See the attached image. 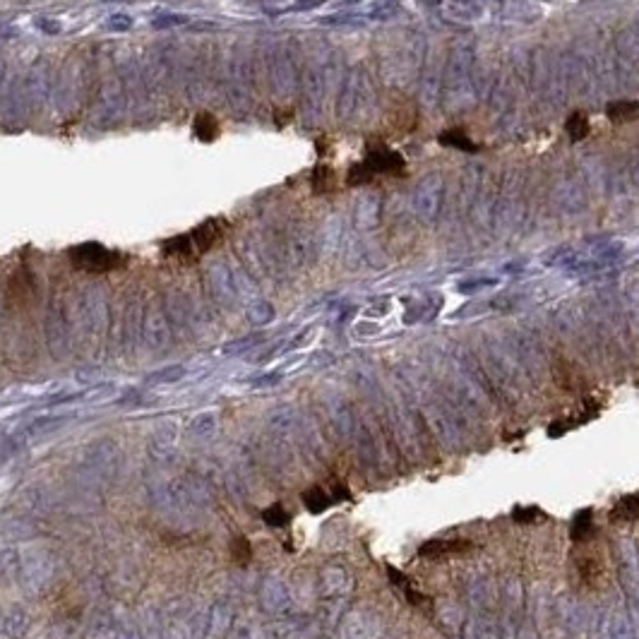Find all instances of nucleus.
Segmentation results:
<instances>
[{"mask_svg":"<svg viewBox=\"0 0 639 639\" xmlns=\"http://www.w3.org/2000/svg\"><path fill=\"white\" fill-rule=\"evenodd\" d=\"M193 132L198 135V140L212 142V140H217V135H219V125L210 113H200V116H195V120H193Z\"/></svg>","mask_w":639,"mask_h":639,"instance_id":"obj_9","label":"nucleus"},{"mask_svg":"<svg viewBox=\"0 0 639 639\" xmlns=\"http://www.w3.org/2000/svg\"><path fill=\"white\" fill-rule=\"evenodd\" d=\"M372 178H375V168H372L368 161H358V163H353V166L349 168L346 183L356 188V186H365V183H370Z\"/></svg>","mask_w":639,"mask_h":639,"instance_id":"obj_12","label":"nucleus"},{"mask_svg":"<svg viewBox=\"0 0 639 639\" xmlns=\"http://www.w3.org/2000/svg\"><path fill=\"white\" fill-rule=\"evenodd\" d=\"M188 17H181V15H163L159 17V20H154V27H171V24H186Z\"/></svg>","mask_w":639,"mask_h":639,"instance_id":"obj_19","label":"nucleus"},{"mask_svg":"<svg viewBox=\"0 0 639 639\" xmlns=\"http://www.w3.org/2000/svg\"><path fill=\"white\" fill-rule=\"evenodd\" d=\"M469 548H471V543L461 541V539L459 541H428L419 548V553L423 555V558L442 560V558H447V555L464 553V550H469Z\"/></svg>","mask_w":639,"mask_h":639,"instance_id":"obj_4","label":"nucleus"},{"mask_svg":"<svg viewBox=\"0 0 639 639\" xmlns=\"http://www.w3.org/2000/svg\"><path fill=\"white\" fill-rule=\"evenodd\" d=\"M639 520V495H625L611 510V522H637Z\"/></svg>","mask_w":639,"mask_h":639,"instance_id":"obj_6","label":"nucleus"},{"mask_svg":"<svg viewBox=\"0 0 639 639\" xmlns=\"http://www.w3.org/2000/svg\"><path fill=\"white\" fill-rule=\"evenodd\" d=\"M313 190L315 193H332L334 190V171L330 166H318L313 171Z\"/></svg>","mask_w":639,"mask_h":639,"instance_id":"obj_13","label":"nucleus"},{"mask_svg":"<svg viewBox=\"0 0 639 639\" xmlns=\"http://www.w3.org/2000/svg\"><path fill=\"white\" fill-rule=\"evenodd\" d=\"M387 574H390V579L394 581L397 586H404V589H409V586H411V579L407 577V574H402L397 567H387Z\"/></svg>","mask_w":639,"mask_h":639,"instance_id":"obj_18","label":"nucleus"},{"mask_svg":"<svg viewBox=\"0 0 639 639\" xmlns=\"http://www.w3.org/2000/svg\"><path fill=\"white\" fill-rule=\"evenodd\" d=\"M233 558H236L240 565H245V562L250 560V546L243 539L236 541V546H233Z\"/></svg>","mask_w":639,"mask_h":639,"instance_id":"obj_16","label":"nucleus"},{"mask_svg":"<svg viewBox=\"0 0 639 639\" xmlns=\"http://www.w3.org/2000/svg\"><path fill=\"white\" fill-rule=\"evenodd\" d=\"M565 130H567V137L572 142L584 140V137L589 135V130H591V123H589V118H586V113L574 111L572 116L565 120Z\"/></svg>","mask_w":639,"mask_h":639,"instance_id":"obj_8","label":"nucleus"},{"mask_svg":"<svg viewBox=\"0 0 639 639\" xmlns=\"http://www.w3.org/2000/svg\"><path fill=\"white\" fill-rule=\"evenodd\" d=\"M70 260L77 269L85 272H111L128 264V257L116 250H109L99 243H82L70 250Z\"/></svg>","mask_w":639,"mask_h":639,"instance_id":"obj_1","label":"nucleus"},{"mask_svg":"<svg viewBox=\"0 0 639 639\" xmlns=\"http://www.w3.org/2000/svg\"><path fill=\"white\" fill-rule=\"evenodd\" d=\"M303 503H306V508L310 512L320 515V512H325L327 508H332L334 500H332L330 493H325L322 488H318V485H315V488H310V490L303 493Z\"/></svg>","mask_w":639,"mask_h":639,"instance_id":"obj_10","label":"nucleus"},{"mask_svg":"<svg viewBox=\"0 0 639 639\" xmlns=\"http://www.w3.org/2000/svg\"><path fill=\"white\" fill-rule=\"evenodd\" d=\"M264 522L269 524V527H286L289 524V512L281 508V505H272L269 510H264Z\"/></svg>","mask_w":639,"mask_h":639,"instance_id":"obj_15","label":"nucleus"},{"mask_svg":"<svg viewBox=\"0 0 639 639\" xmlns=\"http://www.w3.org/2000/svg\"><path fill=\"white\" fill-rule=\"evenodd\" d=\"M438 142L442 144V147H452V149H459V151H469V154H476L478 151V144H473L469 140V135H466L464 130L459 128H452V130H445L438 135Z\"/></svg>","mask_w":639,"mask_h":639,"instance_id":"obj_5","label":"nucleus"},{"mask_svg":"<svg viewBox=\"0 0 639 639\" xmlns=\"http://www.w3.org/2000/svg\"><path fill=\"white\" fill-rule=\"evenodd\" d=\"M591 529H594L591 510H584V512H579V515L574 517L569 534H572V539H574V541H581V539H586V536H589V531H591Z\"/></svg>","mask_w":639,"mask_h":639,"instance_id":"obj_14","label":"nucleus"},{"mask_svg":"<svg viewBox=\"0 0 639 639\" xmlns=\"http://www.w3.org/2000/svg\"><path fill=\"white\" fill-rule=\"evenodd\" d=\"M365 161L375 168V173H387V176H394V178H404L407 176V161H404V156L399 151L390 149L385 142H370Z\"/></svg>","mask_w":639,"mask_h":639,"instance_id":"obj_2","label":"nucleus"},{"mask_svg":"<svg viewBox=\"0 0 639 639\" xmlns=\"http://www.w3.org/2000/svg\"><path fill=\"white\" fill-rule=\"evenodd\" d=\"M606 116L613 123H630V120L639 118V101H613L606 109Z\"/></svg>","mask_w":639,"mask_h":639,"instance_id":"obj_7","label":"nucleus"},{"mask_svg":"<svg viewBox=\"0 0 639 639\" xmlns=\"http://www.w3.org/2000/svg\"><path fill=\"white\" fill-rule=\"evenodd\" d=\"M510 517L515 524H539L541 520H546V512L539 510L536 505H517Z\"/></svg>","mask_w":639,"mask_h":639,"instance_id":"obj_11","label":"nucleus"},{"mask_svg":"<svg viewBox=\"0 0 639 639\" xmlns=\"http://www.w3.org/2000/svg\"><path fill=\"white\" fill-rule=\"evenodd\" d=\"M41 27H43V29H46V31H53V34H55V31H58V29H60V27H58V24H53V22H41Z\"/></svg>","mask_w":639,"mask_h":639,"instance_id":"obj_20","label":"nucleus"},{"mask_svg":"<svg viewBox=\"0 0 639 639\" xmlns=\"http://www.w3.org/2000/svg\"><path fill=\"white\" fill-rule=\"evenodd\" d=\"M229 231V224L224 219H210L205 224H200L198 229L190 231V238H193V245L198 250V255H205L207 250H212L214 245L224 238V233Z\"/></svg>","mask_w":639,"mask_h":639,"instance_id":"obj_3","label":"nucleus"},{"mask_svg":"<svg viewBox=\"0 0 639 639\" xmlns=\"http://www.w3.org/2000/svg\"><path fill=\"white\" fill-rule=\"evenodd\" d=\"M130 27H132V20L125 15H113V20H109V29H113V31H123Z\"/></svg>","mask_w":639,"mask_h":639,"instance_id":"obj_17","label":"nucleus"}]
</instances>
